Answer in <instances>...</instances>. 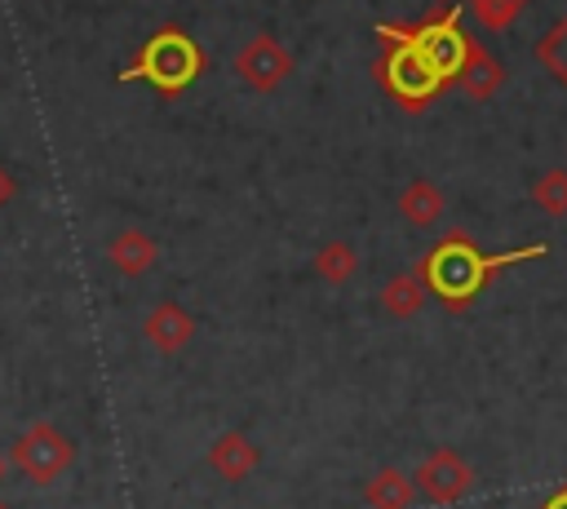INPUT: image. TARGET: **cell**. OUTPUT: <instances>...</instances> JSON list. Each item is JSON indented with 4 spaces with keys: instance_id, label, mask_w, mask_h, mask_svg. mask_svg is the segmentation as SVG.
I'll return each instance as SVG.
<instances>
[{
    "instance_id": "7a4b0ae2",
    "label": "cell",
    "mask_w": 567,
    "mask_h": 509,
    "mask_svg": "<svg viewBox=\"0 0 567 509\" xmlns=\"http://www.w3.org/2000/svg\"><path fill=\"white\" fill-rule=\"evenodd\" d=\"M199 71H204L199 44H195L182 27H159V31L137 49V58L120 71V80H124V84L142 80V84H151L159 97H177V93H186V89L199 80Z\"/></svg>"
},
{
    "instance_id": "5b68a950",
    "label": "cell",
    "mask_w": 567,
    "mask_h": 509,
    "mask_svg": "<svg viewBox=\"0 0 567 509\" xmlns=\"http://www.w3.org/2000/svg\"><path fill=\"white\" fill-rule=\"evenodd\" d=\"M381 35H394V40L412 44L447 84H452V71L461 66L465 44H470V35L461 31V22H456L452 13L439 18V22H425V27H381Z\"/></svg>"
},
{
    "instance_id": "3957f363",
    "label": "cell",
    "mask_w": 567,
    "mask_h": 509,
    "mask_svg": "<svg viewBox=\"0 0 567 509\" xmlns=\"http://www.w3.org/2000/svg\"><path fill=\"white\" fill-rule=\"evenodd\" d=\"M385 40H390V44H385V53H381V62H377L381 89H385L394 102H403L408 111L430 106V102L447 89V80H443L412 44H403V40H394V35H385Z\"/></svg>"
},
{
    "instance_id": "6da1fadb",
    "label": "cell",
    "mask_w": 567,
    "mask_h": 509,
    "mask_svg": "<svg viewBox=\"0 0 567 509\" xmlns=\"http://www.w3.org/2000/svg\"><path fill=\"white\" fill-rule=\"evenodd\" d=\"M527 257H545V243L536 248H514V252H483L465 230H447L421 261H416V279L425 283L430 297H439L452 314L470 310L474 297L487 288L492 274H501L505 266L514 261H527Z\"/></svg>"
},
{
    "instance_id": "277c9868",
    "label": "cell",
    "mask_w": 567,
    "mask_h": 509,
    "mask_svg": "<svg viewBox=\"0 0 567 509\" xmlns=\"http://www.w3.org/2000/svg\"><path fill=\"white\" fill-rule=\"evenodd\" d=\"M9 465H13L27 482L49 487V482H58V478L75 465V443H71L58 425L35 420L27 434L13 438V447H9Z\"/></svg>"
},
{
    "instance_id": "4fadbf2b",
    "label": "cell",
    "mask_w": 567,
    "mask_h": 509,
    "mask_svg": "<svg viewBox=\"0 0 567 509\" xmlns=\"http://www.w3.org/2000/svg\"><path fill=\"white\" fill-rule=\"evenodd\" d=\"M363 505L368 509H412L416 505V487L403 469H377L363 487Z\"/></svg>"
},
{
    "instance_id": "7402d4cb",
    "label": "cell",
    "mask_w": 567,
    "mask_h": 509,
    "mask_svg": "<svg viewBox=\"0 0 567 509\" xmlns=\"http://www.w3.org/2000/svg\"><path fill=\"white\" fill-rule=\"evenodd\" d=\"M0 509H4V505H0Z\"/></svg>"
},
{
    "instance_id": "44dd1931",
    "label": "cell",
    "mask_w": 567,
    "mask_h": 509,
    "mask_svg": "<svg viewBox=\"0 0 567 509\" xmlns=\"http://www.w3.org/2000/svg\"><path fill=\"white\" fill-rule=\"evenodd\" d=\"M0 478H4V456H0Z\"/></svg>"
},
{
    "instance_id": "30bf717a",
    "label": "cell",
    "mask_w": 567,
    "mask_h": 509,
    "mask_svg": "<svg viewBox=\"0 0 567 509\" xmlns=\"http://www.w3.org/2000/svg\"><path fill=\"white\" fill-rule=\"evenodd\" d=\"M142 336L151 341V350H159V354H177V350H186L190 336H195V314L182 310L177 301H159V305L142 319Z\"/></svg>"
},
{
    "instance_id": "9c48e42d",
    "label": "cell",
    "mask_w": 567,
    "mask_h": 509,
    "mask_svg": "<svg viewBox=\"0 0 567 509\" xmlns=\"http://www.w3.org/2000/svg\"><path fill=\"white\" fill-rule=\"evenodd\" d=\"M452 84H461V93H465L470 102H487V97H496V89L505 84V66H501L478 40H470L461 66L452 71Z\"/></svg>"
},
{
    "instance_id": "d6986e66",
    "label": "cell",
    "mask_w": 567,
    "mask_h": 509,
    "mask_svg": "<svg viewBox=\"0 0 567 509\" xmlns=\"http://www.w3.org/2000/svg\"><path fill=\"white\" fill-rule=\"evenodd\" d=\"M540 509H567V487H558V491H554V496H549Z\"/></svg>"
},
{
    "instance_id": "e0dca14e",
    "label": "cell",
    "mask_w": 567,
    "mask_h": 509,
    "mask_svg": "<svg viewBox=\"0 0 567 509\" xmlns=\"http://www.w3.org/2000/svg\"><path fill=\"white\" fill-rule=\"evenodd\" d=\"M470 9H474V18H478L487 31H505V27H514V18L527 9V0H470Z\"/></svg>"
},
{
    "instance_id": "7c38bea8",
    "label": "cell",
    "mask_w": 567,
    "mask_h": 509,
    "mask_svg": "<svg viewBox=\"0 0 567 509\" xmlns=\"http://www.w3.org/2000/svg\"><path fill=\"white\" fill-rule=\"evenodd\" d=\"M443 208H447V195H443V186L430 181V177L408 181L403 195H399V217H403L408 226H416V230L439 226V221H443Z\"/></svg>"
},
{
    "instance_id": "8992f818",
    "label": "cell",
    "mask_w": 567,
    "mask_h": 509,
    "mask_svg": "<svg viewBox=\"0 0 567 509\" xmlns=\"http://www.w3.org/2000/svg\"><path fill=\"white\" fill-rule=\"evenodd\" d=\"M288 75H292V53H288L275 35L257 31V35H248V40L239 44V53H235V80H239L244 89H252V93H275Z\"/></svg>"
},
{
    "instance_id": "9a60e30c",
    "label": "cell",
    "mask_w": 567,
    "mask_h": 509,
    "mask_svg": "<svg viewBox=\"0 0 567 509\" xmlns=\"http://www.w3.org/2000/svg\"><path fill=\"white\" fill-rule=\"evenodd\" d=\"M315 274L323 279V283H332V288H341V283H350L354 279V270H359V252H354V243H346V239H328V243H319L315 248Z\"/></svg>"
},
{
    "instance_id": "2e32d148",
    "label": "cell",
    "mask_w": 567,
    "mask_h": 509,
    "mask_svg": "<svg viewBox=\"0 0 567 509\" xmlns=\"http://www.w3.org/2000/svg\"><path fill=\"white\" fill-rule=\"evenodd\" d=\"M532 204L549 217H567V168H549L532 181Z\"/></svg>"
},
{
    "instance_id": "ba28073f",
    "label": "cell",
    "mask_w": 567,
    "mask_h": 509,
    "mask_svg": "<svg viewBox=\"0 0 567 509\" xmlns=\"http://www.w3.org/2000/svg\"><path fill=\"white\" fill-rule=\"evenodd\" d=\"M208 469L221 478V482H244L257 465H261V447L244 434V429H226V434H217L213 438V447H208Z\"/></svg>"
},
{
    "instance_id": "8fae6325",
    "label": "cell",
    "mask_w": 567,
    "mask_h": 509,
    "mask_svg": "<svg viewBox=\"0 0 567 509\" xmlns=\"http://www.w3.org/2000/svg\"><path fill=\"white\" fill-rule=\"evenodd\" d=\"M106 261H111V270H120L124 279H137V274H146V270L159 261V243H155L146 230L124 226L120 235H111V243H106Z\"/></svg>"
},
{
    "instance_id": "ffe728a7",
    "label": "cell",
    "mask_w": 567,
    "mask_h": 509,
    "mask_svg": "<svg viewBox=\"0 0 567 509\" xmlns=\"http://www.w3.org/2000/svg\"><path fill=\"white\" fill-rule=\"evenodd\" d=\"M558 35H567V22L558 27ZM558 75H563V84H567V66H558Z\"/></svg>"
},
{
    "instance_id": "ac0fdd59",
    "label": "cell",
    "mask_w": 567,
    "mask_h": 509,
    "mask_svg": "<svg viewBox=\"0 0 567 509\" xmlns=\"http://www.w3.org/2000/svg\"><path fill=\"white\" fill-rule=\"evenodd\" d=\"M9 199H13V177H9L4 168H0V208H4Z\"/></svg>"
},
{
    "instance_id": "52a82bcc",
    "label": "cell",
    "mask_w": 567,
    "mask_h": 509,
    "mask_svg": "<svg viewBox=\"0 0 567 509\" xmlns=\"http://www.w3.org/2000/svg\"><path fill=\"white\" fill-rule=\"evenodd\" d=\"M412 487H416V496H425L430 505H456L461 496L474 491V469H470V460H465L461 451L439 447V451H430V456L416 465Z\"/></svg>"
},
{
    "instance_id": "5bb4252c",
    "label": "cell",
    "mask_w": 567,
    "mask_h": 509,
    "mask_svg": "<svg viewBox=\"0 0 567 509\" xmlns=\"http://www.w3.org/2000/svg\"><path fill=\"white\" fill-rule=\"evenodd\" d=\"M425 301H430V292H425V283H421L412 270L385 279V288H381V310H385L390 319H416V314L425 310Z\"/></svg>"
}]
</instances>
